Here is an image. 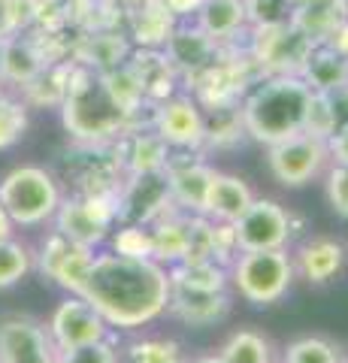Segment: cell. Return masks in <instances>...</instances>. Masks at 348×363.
<instances>
[{"mask_svg": "<svg viewBox=\"0 0 348 363\" xmlns=\"http://www.w3.org/2000/svg\"><path fill=\"white\" fill-rule=\"evenodd\" d=\"M170 269L155 257L94 255L82 297L103 315L112 330H140L158 321L170 306Z\"/></svg>", "mask_w": 348, "mask_h": 363, "instance_id": "1", "label": "cell"}, {"mask_svg": "<svg viewBox=\"0 0 348 363\" xmlns=\"http://www.w3.org/2000/svg\"><path fill=\"white\" fill-rule=\"evenodd\" d=\"M312 88L303 76H269L242 104V128L257 143L273 145L303 130Z\"/></svg>", "mask_w": 348, "mask_h": 363, "instance_id": "2", "label": "cell"}, {"mask_svg": "<svg viewBox=\"0 0 348 363\" xmlns=\"http://www.w3.org/2000/svg\"><path fill=\"white\" fill-rule=\"evenodd\" d=\"M61 109L67 130L88 145H100L112 140V136H121L125 130H130V118H133L109 94L103 76L97 70H73Z\"/></svg>", "mask_w": 348, "mask_h": 363, "instance_id": "3", "label": "cell"}, {"mask_svg": "<svg viewBox=\"0 0 348 363\" xmlns=\"http://www.w3.org/2000/svg\"><path fill=\"white\" fill-rule=\"evenodd\" d=\"M61 188L49 169L16 167L0 179V203L9 212L16 227H40L55 218L61 206Z\"/></svg>", "mask_w": 348, "mask_h": 363, "instance_id": "4", "label": "cell"}, {"mask_svg": "<svg viewBox=\"0 0 348 363\" xmlns=\"http://www.w3.org/2000/svg\"><path fill=\"white\" fill-rule=\"evenodd\" d=\"M294 260L288 248L269 252H240L230 260V285L252 306H273L288 294L294 281Z\"/></svg>", "mask_w": 348, "mask_h": 363, "instance_id": "5", "label": "cell"}, {"mask_svg": "<svg viewBox=\"0 0 348 363\" xmlns=\"http://www.w3.org/2000/svg\"><path fill=\"white\" fill-rule=\"evenodd\" d=\"M55 230L76 245L97 248L118 224V194H76L61 200L55 212Z\"/></svg>", "mask_w": 348, "mask_h": 363, "instance_id": "6", "label": "cell"}, {"mask_svg": "<svg viewBox=\"0 0 348 363\" xmlns=\"http://www.w3.org/2000/svg\"><path fill=\"white\" fill-rule=\"evenodd\" d=\"M327 161H330L327 140L312 136L306 130L288 136V140L273 143L269 145V155H266L269 173H273V179L285 188H303L306 182H312L321 173Z\"/></svg>", "mask_w": 348, "mask_h": 363, "instance_id": "7", "label": "cell"}, {"mask_svg": "<svg viewBox=\"0 0 348 363\" xmlns=\"http://www.w3.org/2000/svg\"><path fill=\"white\" fill-rule=\"evenodd\" d=\"M294 236V221L276 200H252L237 221H233V240L237 252H269V248H288Z\"/></svg>", "mask_w": 348, "mask_h": 363, "instance_id": "8", "label": "cell"}, {"mask_svg": "<svg viewBox=\"0 0 348 363\" xmlns=\"http://www.w3.org/2000/svg\"><path fill=\"white\" fill-rule=\"evenodd\" d=\"M46 330L52 336L55 348L70 351V348H82L91 342H103V339H109L112 327L103 321V315H100L82 294H67V297L55 306Z\"/></svg>", "mask_w": 348, "mask_h": 363, "instance_id": "9", "label": "cell"}, {"mask_svg": "<svg viewBox=\"0 0 348 363\" xmlns=\"http://www.w3.org/2000/svg\"><path fill=\"white\" fill-rule=\"evenodd\" d=\"M173 209L170 182L167 169H149V173H128L118 188V224H145L158 221L164 212Z\"/></svg>", "mask_w": 348, "mask_h": 363, "instance_id": "10", "label": "cell"}, {"mask_svg": "<svg viewBox=\"0 0 348 363\" xmlns=\"http://www.w3.org/2000/svg\"><path fill=\"white\" fill-rule=\"evenodd\" d=\"M33 264H37L43 276L52 279L67 294H82L88 272H91V264H94V248L76 245L58 230H52L49 240L43 242L40 255H33Z\"/></svg>", "mask_w": 348, "mask_h": 363, "instance_id": "11", "label": "cell"}, {"mask_svg": "<svg viewBox=\"0 0 348 363\" xmlns=\"http://www.w3.org/2000/svg\"><path fill=\"white\" fill-rule=\"evenodd\" d=\"M155 133L176 152H197L206 143V116L191 97H167L155 109Z\"/></svg>", "mask_w": 348, "mask_h": 363, "instance_id": "12", "label": "cell"}, {"mask_svg": "<svg viewBox=\"0 0 348 363\" xmlns=\"http://www.w3.org/2000/svg\"><path fill=\"white\" fill-rule=\"evenodd\" d=\"M312 49V40L294 25L279 28H257L254 40V61L269 76H300L303 61Z\"/></svg>", "mask_w": 348, "mask_h": 363, "instance_id": "13", "label": "cell"}, {"mask_svg": "<svg viewBox=\"0 0 348 363\" xmlns=\"http://www.w3.org/2000/svg\"><path fill=\"white\" fill-rule=\"evenodd\" d=\"M0 363H58V348L43 324L16 315L0 321Z\"/></svg>", "mask_w": 348, "mask_h": 363, "instance_id": "14", "label": "cell"}, {"mask_svg": "<svg viewBox=\"0 0 348 363\" xmlns=\"http://www.w3.org/2000/svg\"><path fill=\"white\" fill-rule=\"evenodd\" d=\"M164 169H167V182H170L173 206L188 212V215H203L215 169H212L203 157H191L188 152L170 155Z\"/></svg>", "mask_w": 348, "mask_h": 363, "instance_id": "15", "label": "cell"}, {"mask_svg": "<svg viewBox=\"0 0 348 363\" xmlns=\"http://www.w3.org/2000/svg\"><path fill=\"white\" fill-rule=\"evenodd\" d=\"M167 312L188 327H212L228 318L230 297H228V291H200V288L173 285Z\"/></svg>", "mask_w": 348, "mask_h": 363, "instance_id": "16", "label": "cell"}, {"mask_svg": "<svg viewBox=\"0 0 348 363\" xmlns=\"http://www.w3.org/2000/svg\"><path fill=\"white\" fill-rule=\"evenodd\" d=\"M294 272L303 276L309 285H324L333 276H339L345 267V245L330 240V236H315V240L303 242L294 255Z\"/></svg>", "mask_w": 348, "mask_h": 363, "instance_id": "17", "label": "cell"}, {"mask_svg": "<svg viewBox=\"0 0 348 363\" xmlns=\"http://www.w3.org/2000/svg\"><path fill=\"white\" fill-rule=\"evenodd\" d=\"M300 76L312 91H336L348 85V55H342L327 40L312 43Z\"/></svg>", "mask_w": 348, "mask_h": 363, "instance_id": "18", "label": "cell"}, {"mask_svg": "<svg viewBox=\"0 0 348 363\" xmlns=\"http://www.w3.org/2000/svg\"><path fill=\"white\" fill-rule=\"evenodd\" d=\"M252 200H254V194H252V188L245 185V179L230 176V173H215V179H212V185H209L203 215L212 221L233 224L252 206Z\"/></svg>", "mask_w": 348, "mask_h": 363, "instance_id": "19", "label": "cell"}, {"mask_svg": "<svg viewBox=\"0 0 348 363\" xmlns=\"http://www.w3.org/2000/svg\"><path fill=\"white\" fill-rule=\"evenodd\" d=\"M152 242H155V260L164 267H173L188 255V236H191V215L182 209L164 212L158 221H152Z\"/></svg>", "mask_w": 348, "mask_h": 363, "instance_id": "20", "label": "cell"}, {"mask_svg": "<svg viewBox=\"0 0 348 363\" xmlns=\"http://www.w3.org/2000/svg\"><path fill=\"white\" fill-rule=\"evenodd\" d=\"M118 157L128 173H149V169H164L167 157H170V145L155 130H125L118 136Z\"/></svg>", "mask_w": 348, "mask_h": 363, "instance_id": "21", "label": "cell"}, {"mask_svg": "<svg viewBox=\"0 0 348 363\" xmlns=\"http://www.w3.org/2000/svg\"><path fill=\"white\" fill-rule=\"evenodd\" d=\"M197 28L206 33L212 43L233 40L242 30V25L249 21L245 13V0H203V6L197 9Z\"/></svg>", "mask_w": 348, "mask_h": 363, "instance_id": "22", "label": "cell"}, {"mask_svg": "<svg viewBox=\"0 0 348 363\" xmlns=\"http://www.w3.org/2000/svg\"><path fill=\"white\" fill-rule=\"evenodd\" d=\"M164 49H167L164 55L170 58V64L176 67V70L197 73L212 61L215 43H212L200 28H191V30H173Z\"/></svg>", "mask_w": 348, "mask_h": 363, "instance_id": "23", "label": "cell"}, {"mask_svg": "<svg viewBox=\"0 0 348 363\" xmlns=\"http://www.w3.org/2000/svg\"><path fill=\"white\" fill-rule=\"evenodd\" d=\"M170 269V281L182 288H200V291H228L230 267L221 260H179V264L167 267Z\"/></svg>", "mask_w": 348, "mask_h": 363, "instance_id": "24", "label": "cell"}, {"mask_svg": "<svg viewBox=\"0 0 348 363\" xmlns=\"http://www.w3.org/2000/svg\"><path fill=\"white\" fill-rule=\"evenodd\" d=\"M43 70H46V61H43V55L30 40H21V37L4 40V79L25 88Z\"/></svg>", "mask_w": 348, "mask_h": 363, "instance_id": "25", "label": "cell"}, {"mask_svg": "<svg viewBox=\"0 0 348 363\" xmlns=\"http://www.w3.org/2000/svg\"><path fill=\"white\" fill-rule=\"evenodd\" d=\"M170 33H173V13L161 0H149V4H142L137 9V16H133V37H137V43H142L145 49H161V45H167Z\"/></svg>", "mask_w": 348, "mask_h": 363, "instance_id": "26", "label": "cell"}, {"mask_svg": "<svg viewBox=\"0 0 348 363\" xmlns=\"http://www.w3.org/2000/svg\"><path fill=\"white\" fill-rule=\"evenodd\" d=\"M109 252H116L121 257H155L152 227L128 224V221L116 224L112 233H109Z\"/></svg>", "mask_w": 348, "mask_h": 363, "instance_id": "27", "label": "cell"}, {"mask_svg": "<svg viewBox=\"0 0 348 363\" xmlns=\"http://www.w3.org/2000/svg\"><path fill=\"white\" fill-rule=\"evenodd\" d=\"M218 357L224 363H269V342L254 330H237L221 345Z\"/></svg>", "mask_w": 348, "mask_h": 363, "instance_id": "28", "label": "cell"}, {"mask_svg": "<svg viewBox=\"0 0 348 363\" xmlns=\"http://www.w3.org/2000/svg\"><path fill=\"white\" fill-rule=\"evenodd\" d=\"M30 269H33V252L25 242H18L16 236L0 242V291L18 285Z\"/></svg>", "mask_w": 348, "mask_h": 363, "instance_id": "29", "label": "cell"}, {"mask_svg": "<svg viewBox=\"0 0 348 363\" xmlns=\"http://www.w3.org/2000/svg\"><path fill=\"white\" fill-rule=\"evenodd\" d=\"M130 363H188L176 339H137L128 348Z\"/></svg>", "mask_w": 348, "mask_h": 363, "instance_id": "30", "label": "cell"}, {"mask_svg": "<svg viewBox=\"0 0 348 363\" xmlns=\"http://www.w3.org/2000/svg\"><path fill=\"white\" fill-rule=\"evenodd\" d=\"M28 130V106L21 100L0 94V152L13 149V145Z\"/></svg>", "mask_w": 348, "mask_h": 363, "instance_id": "31", "label": "cell"}, {"mask_svg": "<svg viewBox=\"0 0 348 363\" xmlns=\"http://www.w3.org/2000/svg\"><path fill=\"white\" fill-rule=\"evenodd\" d=\"M282 363H342L339 348L321 336H306L291 342Z\"/></svg>", "mask_w": 348, "mask_h": 363, "instance_id": "32", "label": "cell"}, {"mask_svg": "<svg viewBox=\"0 0 348 363\" xmlns=\"http://www.w3.org/2000/svg\"><path fill=\"white\" fill-rule=\"evenodd\" d=\"M245 13L257 28H279L294 21V0H245Z\"/></svg>", "mask_w": 348, "mask_h": 363, "instance_id": "33", "label": "cell"}, {"mask_svg": "<svg viewBox=\"0 0 348 363\" xmlns=\"http://www.w3.org/2000/svg\"><path fill=\"white\" fill-rule=\"evenodd\" d=\"M58 363H118V351L109 339H103V342H91L82 348L58 351Z\"/></svg>", "mask_w": 348, "mask_h": 363, "instance_id": "34", "label": "cell"}, {"mask_svg": "<svg viewBox=\"0 0 348 363\" xmlns=\"http://www.w3.org/2000/svg\"><path fill=\"white\" fill-rule=\"evenodd\" d=\"M327 200L333 212H339L342 218H348V164H333L327 176Z\"/></svg>", "mask_w": 348, "mask_h": 363, "instance_id": "35", "label": "cell"}, {"mask_svg": "<svg viewBox=\"0 0 348 363\" xmlns=\"http://www.w3.org/2000/svg\"><path fill=\"white\" fill-rule=\"evenodd\" d=\"M327 149L336 164H348V124L327 136Z\"/></svg>", "mask_w": 348, "mask_h": 363, "instance_id": "36", "label": "cell"}, {"mask_svg": "<svg viewBox=\"0 0 348 363\" xmlns=\"http://www.w3.org/2000/svg\"><path fill=\"white\" fill-rule=\"evenodd\" d=\"M16 33V18H13V0H0V43Z\"/></svg>", "mask_w": 348, "mask_h": 363, "instance_id": "37", "label": "cell"}, {"mask_svg": "<svg viewBox=\"0 0 348 363\" xmlns=\"http://www.w3.org/2000/svg\"><path fill=\"white\" fill-rule=\"evenodd\" d=\"M161 4L170 9L173 16H188V13H197L203 6V0H161Z\"/></svg>", "mask_w": 348, "mask_h": 363, "instance_id": "38", "label": "cell"}, {"mask_svg": "<svg viewBox=\"0 0 348 363\" xmlns=\"http://www.w3.org/2000/svg\"><path fill=\"white\" fill-rule=\"evenodd\" d=\"M13 233H16V221L9 218V212L4 209V203H0V242L13 240Z\"/></svg>", "mask_w": 348, "mask_h": 363, "instance_id": "39", "label": "cell"}, {"mask_svg": "<svg viewBox=\"0 0 348 363\" xmlns=\"http://www.w3.org/2000/svg\"><path fill=\"white\" fill-rule=\"evenodd\" d=\"M188 363H224L218 354H203V357H194V360H188Z\"/></svg>", "mask_w": 348, "mask_h": 363, "instance_id": "40", "label": "cell"}, {"mask_svg": "<svg viewBox=\"0 0 348 363\" xmlns=\"http://www.w3.org/2000/svg\"><path fill=\"white\" fill-rule=\"evenodd\" d=\"M0 79H4V43H0Z\"/></svg>", "mask_w": 348, "mask_h": 363, "instance_id": "41", "label": "cell"}, {"mask_svg": "<svg viewBox=\"0 0 348 363\" xmlns=\"http://www.w3.org/2000/svg\"><path fill=\"white\" fill-rule=\"evenodd\" d=\"M306 4H315V0H294V6H306Z\"/></svg>", "mask_w": 348, "mask_h": 363, "instance_id": "42", "label": "cell"}]
</instances>
